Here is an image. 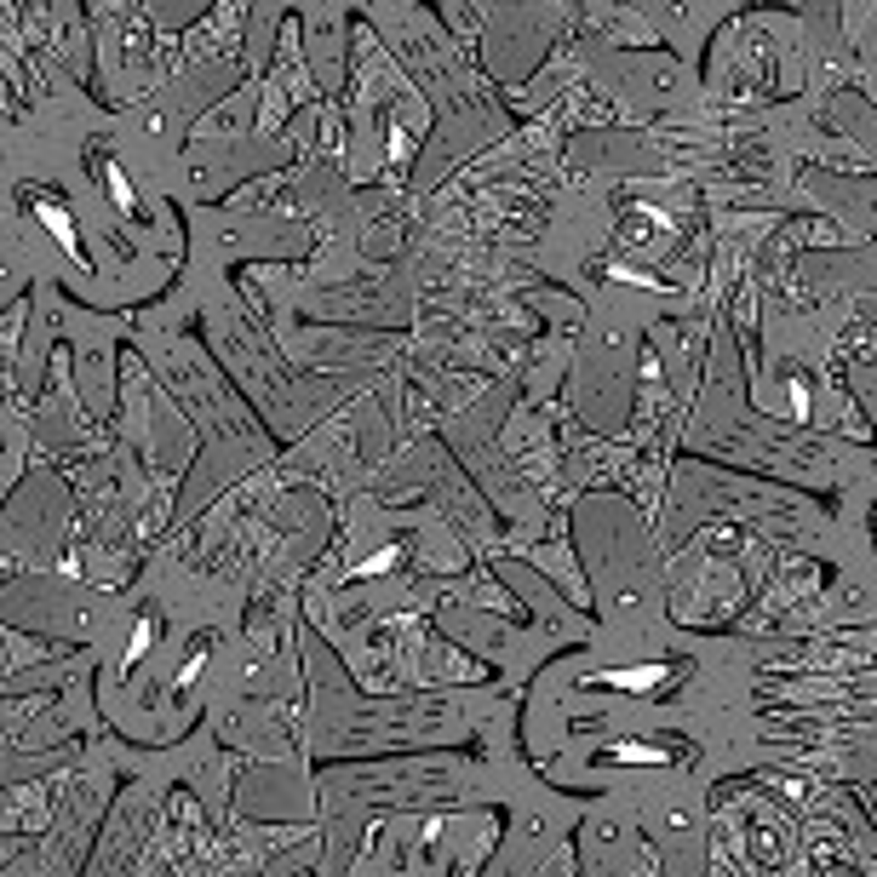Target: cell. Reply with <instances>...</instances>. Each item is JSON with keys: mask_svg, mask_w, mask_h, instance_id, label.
<instances>
[{"mask_svg": "<svg viewBox=\"0 0 877 877\" xmlns=\"http://www.w3.org/2000/svg\"><path fill=\"white\" fill-rule=\"evenodd\" d=\"M299 98H316V86L304 81V64L299 52H293V29H287V46H281V64L270 69V81H264V109H258V132H276L281 115H287Z\"/></svg>", "mask_w": 877, "mask_h": 877, "instance_id": "6da1fadb", "label": "cell"}, {"mask_svg": "<svg viewBox=\"0 0 877 877\" xmlns=\"http://www.w3.org/2000/svg\"><path fill=\"white\" fill-rule=\"evenodd\" d=\"M677 677V671L671 665H642V671H608V688H660V683H671Z\"/></svg>", "mask_w": 877, "mask_h": 877, "instance_id": "7a4b0ae2", "label": "cell"}, {"mask_svg": "<svg viewBox=\"0 0 877 877\" xmlns=\"http://www.w3.org/2000/svg\"><path fill=\"white\" fill-rule=\"evenodd\" d=\"M608 757H614V763H665L671 751H660V746H614Z\"/></svg>", "mask_w": 877, "mask_h": 877, "instance_id": "3957f363", "label": "cell"}, {"mask_svg": "<svg viewBox=\"0 0 877 877\" xmlns=\"http://www.w3.org/2000/svg\"><path fill=\"white\" fill-rule=\"evenodd\" d=\"M41 218H46V224H52V236L64 241L69 253H75V224H69V212H64V207H41Z\"/></svg>", "mask_w": 877, "mask_h": 877, "instance_id": "277c9868", "label": "cell"}, {"mask_svg": "<svg viewBox=\"0 0 877 877\" xmlns=\"http://www.w3.org/2000/svg\"><path fill=\"white\" fill-rule=\"evenodd\" d=\"M104 178H109V195H115V207H121V212H132V190H127V178H121L115 167H104Z\"/></svg>", "mask_w": 877, "mask_h": 877, "instance_id": "5b68a950", "label": "cell"}]
</instances>
